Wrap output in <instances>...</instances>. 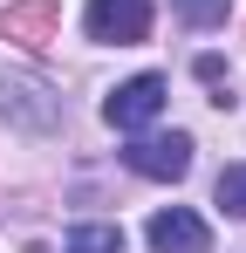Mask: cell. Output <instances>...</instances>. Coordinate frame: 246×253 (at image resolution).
<instances>
[{
	"instance_id": "30bf717a",
	"label": "cell",
	"mask_w": 246,
	"mask_h": 253,
	"mask_svg": "<svg viewBox=\"0 0 246 253\" xmlns=\"http://www.w3.org/2000/svg\"><path fill=\"white\" fill-rule=\"evenodd\" d=\"M199 76H205L212 89H219V83H226V62H219V55H199Z\"/></svg>"
},
{
	"instance_id": "8992f818",
	"label": "cell",
	"mask_w": 246,
	"mask_h": 253,
	"mask_svg": "<svg viewBox=\"0 0 246 253\" xmlns=\"http://www.w3.org/2000/svg\"><path fill=\"white\" fill-rule=\"evenodd\" d=\"M0 35H7V42H28V48H41L48 35H55V0H28V7H7V14H0Z\"/></svg>"
},
{
	"instance_id": "3957f363",
	"label": "cell",
	"mask_w": 246,
	"mask_h": 253,
	"mask_svg": "<svg viewBox=\"0 0 246 253\" xmlns=\"http://www.w3.org/2000/svg\"><path fill=\"white\" fill-rule=\"evenodd\" d=\"M82 28H89V42H103V48H137L151 35V0H89Z\"/></svg>"
},
{
	"instance_id": "9c48e42d",
	"label": "cell",
	"mask_w": 246,
	"mask_h": 253,
	"mask_svg": "<svg viewBox=\"0 0 246 253\" xmlns=\"http://www.w3.org/2000/svg\"><path fill=\"white\" fill-rule=\"evenodd\" d=\"M226 14H233V0H178V21L185 28H219Z\"/></svg>"
},
{
	"instance_id": "277c9868",
	"label": "cell",
	"mask_w": 246,
	"mask_h": 253,
	"mask_svg": "<svg viewBox=\"0 0 246 253\" xmlns=\"http://www.w3.org/2000/svg\"><path fill=\"white\" fill-rule=\"evenodd\" d=\"M144 240H151V253H212V226L192 206H164V212H151Z\"/></svg>"
},
{
	"instance_id": "6da1fadb",
	"label": "cell",
	"mask_w": 246,
	"mask_h": 253,
	"mask_svg": "<svg viewBox=\"0 0 246 253\" xmlns=\"http://www.w3.org/2000/svg\"><path fill=\"white\" fill-rule=\"evenodd\" d=\"M117 158L137 171V178L171 185V178H185V171H192V137H185V130H137Z\"/></svg>"
},
{
	"instance_id": "52a82bcc",
	"label": "cell",
	"mask_w": 246,
	"mask_h": 253,
	"mask_svg": "<svg viewBox=\"0 0 246 253\" xmlns=\"http://www.w3.org/2000/svg\"><path fill=\"white\" fill-rule=\"evenodd\" d=\"M62 253H123V226L89 219V226H76V233H69V247H62Z\"/></svg>"
},
{
	"instance_id": "ba28073f",
	"label": "cell",
	"mask_w": 246,
	"mask_h": 253,
	"mask_svg": "<svg viewBox=\"0 0 246 253\" xmlns=\"http://www.w3.org/2000/svg\"><path fill=\"white\" fill-rule=\"evenodd\" d=\"M212 199H219V206L233 212V219H246V165H226V171H219Z\"/></svg>"
},
{
	"instance_id": "5b68a950",
	"label": "cell",
	"mask_w": 246,
	"mask_h": 253,
	"mask_svg": "<svg viewBox=\"0 0 246 253\" xmlns=\"http://www.w3.org/2000/svg\"><path fill=\"white\" fill-rule=\"evenodd\" d=\"M0 117L21 124V130H55L62 124V103L41 83H28V76H0Z\"/></svg>"
},
{
	"instance_id": "7a4b0ae2",
	"label": "cell",
	"mask_w": 246,
	"mask_h": 253,
	"mask_svg": "<svg viewBox=\"0 0 246 253\" xmlns=\"http://www.w3.org/2000/svg\"><path fill=\"white\" fill-rule=\"evenodd\" d=\"M164 96H171L164 76H130V83H117L110 96H103V124L123 130V137H137V130H151L164 117Z\"/></svg>"
}]
</instances>
